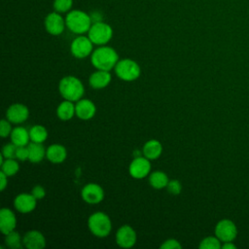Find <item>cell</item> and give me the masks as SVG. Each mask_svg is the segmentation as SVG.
Segmentation results:
<instances>
[{
  "label": "cell",
  "instance_id": "d590c367",
  "mask_svg": "<svg viewBox=\"0 0 249 249\" xmlns=\"http://www.w3.org/2000/svg\"><path fill=\"white\" fill-rule=\"evenodd\" d=\"M8 176L4 173V172H0V181H1V185H0V190L1 191H4L7 187V184H8Z\"/></svg>",
  "mask_w": 249,
  "mask_h": 249
},
{
  "label": "cell",
  "instance_id": "6da1fadb",
  "mask_svg": "<svg viewBox=\"0 0 249 249\" xmlns=\"http://www.w3.org/2000/svg\"><path fill=\"white\" fill-rule=\"evenodd\" d=\"M90 61L92 66L97 70L110 71L115 68L119 61V55L113 48L103 45L93 50L90 54Z\"/></svg>",
  "mask_w": 249,
  "mask_h": 249
},
{
  "label": "cell",
  "instance_id": "e575fe53",
  "mask_svg": "<svg viewBox=\"0 0 249 249\" xmlns=\"http://www.w3.org/2000/svg\"><path fill=\"white\" fill-rule=\"evenodd\" d=\"M31 194H32L33 196L38 200V199H42V198L45 197V196H46V191H45V189H44L42 186L37 185V186H35V187L32 189Z\"/></svg>",
  "mask_w": 249,
  "mask_h": 249
},
{
  "label": "cell",
  "instance_id": "603a6c76",
  "mask_svg": "<svg viewBox=\"0 0 249 249\" xmlns=\"http://www.w3.org/2000/svg\"><path fill=\"white\" fill-rule=\"evenodd\" d=\"M56 115L59 120L61 121H69L71 120L74 115H76L75 112V104L73 101L65 100L62 101L56 108Z\"/></svg>",
  "mask_w": 249,
  "mask_h": 249
},
{
  "label": "cell",
  "instance_id": "4316f807",
  "mask_svg": "<svg viewBox=\"0 0 249 249\" xmlns=\"http://www.w3.org/2000/svg\"><path fill=\"white\" fill-rule=\"evenodd\" d=\"M5 244L11 249H20L23 245L22 237L15 230L5 234Z\"/></svg>",
  "mask_w": 249,
  "mask_h": 249
},
{
  "label": "cell",
  "instance_id": "277c9868",
  "mask_svg": "<svg viewBox=\"0 0 249 249\" xmlns=\"http://www.w3.org/2000/svg\"><path fill=\"white\" fill-rule=\"evenodd\" d=\"M88 227L90 232L97 237H106L112 230L109 216L103 212H95L89 217Z\"/></svg>",
  "mask_w": 249,
  "mask_h": 249
},
{
  "label": "cell",
  "instance_id": "4dcf8cb0",
  "mask_svg": "<svg viewBox=\"0 0 249 249\" xmlns=\"http://www.w3.org/2000/svg\"><path fill=\"white\" fill-rule=\"evenodd\" d=\"M167 192L173 196H177L182 191V185L178 180H170L166 186Z\"/></svg>",
  "mask_w": 249,
  "mask_h": 249
},
{
  "label": "cell",
  "instance_id": "9c48e42d",
  "mask_svg": "<svg viewBox=\"0 0 249 249\" xmlns=\"http://www.w3.org/2000/svg\"><path fill=\"white\" fill-rule=\"evenodd\" d=\"M151 171L150 160L146 157H135L128 166V172L135 179H142L148 176Z\"/></svg>",
  "mask_w": 249,
  "mask_h": 249
},
{
  "label": "cell",
  "instance_id": "f1b7e54d",
  "mask_svg": "<svg viewBox=\"0 0 249 249\" xmlns=\"http://www.w3.org/2000/svg\"><path fill=\"white\" fill-rule=\"evenodd\" d=\"M73 0H53V8L60 14H67L72 10Z\"/></svg>",
  "mask_w": 249,
  "mask_h": 249
},
{
  "label": "cell",
  "instance_id": "7a4b0ae2",
  "mask_svg": "<svg viewBox=\"0 0 249 249\" xmlns=\"http://www.w3.org/2000/svg\"><path fill=\"white\" fill-rule=\"evenodd\" d=\"M66 27L77 35H83L89 30L92 19L91 17L82 10H71L65 17Z\"/></svg>",
  "mask_w": 249,
  "mask_h": 249
},
{
  "label": "cell",
  "instance_id": "7c38bea8",
  "mask_svg": "<svg viewBox=\"0 0 249 249\" xmlns=\"http://www.w3.org/2000/svg\"><path fill=\"white\" fill-rule=\"evenodd\" d=\"M135 231L128 225L122 226L116 233V242L122 248H130L136 242Z\"/></svg>",
  "mask_w": 249,
  "mask_h": 249
},
{
  "label": "cell",
  "instance_id": "836d02e7",
  "mask_svg": "<svg viewBox=\"0 0 249 249\" xmlns=\"http://www.w3.org/2000/svg\"><path fill=\"white\" fill-rule=\"evenodd\" d=\"M160 248L161 249H181L182 245L180 244V242L177 239L169 238V239H166L160 245Z\"/></svg>",
  "mask_w": 249,
  "mask_h": 249
},
{
  "label": "cell",
  "instance_id": "ac0fdd59",
  "mask_svg": "<svg viewBox=\"0 0 249 249\" xmlns=\"http://www.w3.org/2000/svg\"><path fill=\"white\" fill-rule=\"evenodd\" d=\"M111 82L110 71L97 70L90 74L89 78V84L92 89H100L106 88Z\"/></svg>",
  "mask_w": 249,
  "mask_h": 249
},
{
  "label": "cell",
  "instance_id": "8d00e7d4",
  "mask_svg": "<svg viewBox=\"0 0 249 249\" xmlns=\"http://www.w3.org/2000/svg\"><path fill=\"white\" fill-rule=\"evenodd\" d=\"M222 248L223 249H234L235 245L232 244L231 241H227V242H224V244L222 245Z\"/></svg>",
  "mask_w": 249,
  "mask_h": 249
},
{
  "label": "cell",
  "instance_id": "cb8c5ba5",
  "mask_svg": "<svg viewBox=\"0 0 249 249\" xmlns=\"http://www.w3.org/2000/svg\"><path fill=\"white\" fill-rule=\"evenodd\" d=\"M169 179L163 171L157 170L149 175V183L151 187L156 190H161L163 188H166Z\"/></svg>",
  "mask_w": 249,
  "mask_h": 249
},
{
  "label": "cell",
  "instance_id": "9a60e30c",
  "mask_svg": "<svg viewBox=\"0 0 249 249\" xmlns=\"http://www.w3.org/2000/svg\"><path fill=\"white\" fill-rule=\"evenodd\" d=\"M75 112L76 116L79 119L83 121H88L94 117L96 113V107L91 100L87 98H81L80 100L76 101Z\"/></svg>",
  "mask_w": 249,
  "mask_h": 249
},
{
  "label": "cell",
  "instance_id": "5b68a950",
  "mask_svg": "<svg viewBox=\"0 0 249 249\" xmlns=\"http://www.w3.org/2000/svg\"><path fill=\"white\" fill-rule=\"evenodd\" d=\"M116 75L123 81L132 82L139 78L141 74V69L139 64L130 58L121 59L117 62L115 66Z\"/></svg>",
  "mask_w": 249,
  "mask_h": 249
},
{
  "label": "cell",
  "instance_id": "8fae6325",
  "mask_svg": "<svg viewBox=\"0 0 249 249\" xmlns=\"http://www.w3.org/2000/svg\"><path fill=\"white\" fill-rule=\"evenodd\" d=\"M81 196L83 200L89 204H97L103 200L104 191L100 185L96 183H89L83 187Z\"/></svg>",
  "mask_w": 249,
  "mask_h": 249
},
{
  "label": "cell",
  "instance_id": "d6a6232c",
  "mask_svg": "<svg viewBox=\"0 0 249 249\" xmlns=\"http://www.w3.org/2000/svg\"><path fill=\"white\" fill-rule=\"evenodd\" d=\"M29 158V150L27 145L26 146H18L17 147V153H16V159L19 160H26Z\"/></svg>",
  "mask_w": 249,
  "mask_h": 249
},
{
  "label": "cell",
  "instance_id": "484cf974",
  "mask_svg": "<svg viewBox=\"0 0 249 249\" xmlns=\"http://www.w3.org/2000/svg\"><path fill=\"white\" fill-rule=\"evenodd\" d=\"M1 171L4 172L8 177L14 176L19 170V164L16 159H4L1 160Z\"/></svg>",
  "mask_w": 249,
  "mask_h": 249
},
{
  "label": "cell",
  "instance_id": "8992f818",
  "mask_svg": "<svg viewBox=\"0 0 249 249\" xmlns=\"http://www.w3.org/2000/svg\"><path fill=\"white\" fill-rule=\"evenodd\" d=\"M88 37L90 39L93 45L103 46L112 39L113 29L111 25L102 20L92 22L89 30L88 31Z\"/></svg>",
  "mask_w": 249,
  "mask_h": 249
},
{
  "label": "cell",
  "instance_id": "d4e9b609",
  "mask_svg": "<svg viewBox=\"0 0 249 249\" xmlns=\"http://www.w3.org/2000/svg\"><path fill=\"white\" fill-rule=\"evenodd\" d=\"M30 141L35 143H43L48 137V130L41 124H35L29 129Z\"/></svg>",
  "mask_w": 249,
  "mask_h": 249
},
{
  "label": "cell",
  "instance_id": "30bf717a",
  "mask_svg": "<svg viewBox=\"0 0 249 249\" xmlns=\"http://www.w3.org/2000/svg\"><path fill=\"white\" fill-rule=\"evenodd\" d=\"M237 234L234 223L229 219L219 221L215 227V235L223 242L232 241Z\"/></svg>",
  "mask_w": 249,
  "mask_h": 249
},
{
  "label": "cell",
  "instance_id": "e0dca14e",
  "mask_svg": "<svg viewBox=\"0 0 249 249\" xmlns=\"http://www.w3.org/2000/svg\"><path fill=\"white\" fill-rule=\"evenodd\" d=\"M17 219L15 213L9 208H2L0 211V231L5 235L16 229Z\"/></svg>",
  "mask_w": 249,
  "mask_h": 249
},
{
  "label": "cell",
  "instance_id": "44dd1931",
  "mask_svg": "<svg viewBox=\"0 0 249 249\" xmlns=\"http://www.w3.org/2000/svg\"><path fill=\"white\" fill-rule=\"evenodd\" d=\"M10 137L11 142H13L17 146H26L29 144L30 141L29 130H27L23 126H16L15 128H13Z\"/></svg>",
  "mask_w": 249,
  "mask_h": 249
},
{
  "label": "cell",
  "instance_id": "1f68e13d",
  "mask_svg": "<svg viewBox=\"0 0 249 249\" xmlns=\"http://www.w3.org/2000/svg\"><path fill=\"white\" fill-rule=\"evenodd\" d=\"M11 124H12L11 122H9L8 120H5V119H3L1 121V123H0V135H1V137L5 138V137H8L11 134V132L13 130V128L11 126Z\"/></svg>",
  "mask_w": 249,
  "mask_h": 249
},
{
  "label": "cell",
  "instance_id": "5bb4252c",
  "mask_svg": "<svg viewBox=\"0 0 249 249\" xmlns=\"http://www.w3.org/2000/svg\"><path fill=\"white\" fill-rule=\"evenodd\" d=\"M29 110L21 103L12 104L6 111V118L12 124H21L28 119Z\"/></svg>",
  "mask_w": 249,
  "mask_h": 249
},
{
  "label": "cell",
  "instance_id": "4fadbf2b",
  "mask_svg": "<svg viewBox=\"0 0 249 249\" xmlns=\"http://www.w3.org/2000/svg\"><path fill=\"white\" fill-rule=\"evenodd\" d=\"M37 199L33 196L32 194L22 193L18 195L14 199V206L17 211L19 213L27 214L32 212L37 204Z\"/></svg>",
  "mask_w": 249,
  "mask_h": 249
},
{
  "label": "cell",
  "instance_id": "52a82bcc",
  "mask_svg": "<svg viewBox=\"0 0 249 249\" xmlns=\"http://www.w3.org/2000/svg\"><path fill=\"white\" fill-rule=\"evenodd\" d=\"M70 52L76 58H85L93 52V43L88 36L78 35L70 45Z\"/></svg>",
  "mask_w": 249,
  "mask_h": 249
},
{
  "label": "cell",
  "instance_id": "2e32d148",
  "mask_svg": "<svg viewBox=\"0 0 249 249\" xmlns=\"http://www.w3.org/2000/svg\"><path fill=\"white\" fill-rule=\"evenodd\" d=\"M23 246L27 249H43L46 246V238L43 233L36 230L28 231L22 236Z\"/></svg>",
  "mask_w": 249,
  "mask_h": 249
},
{
  "label": "cell",
  "instance_id": "7402d4cb",
  "mask_svg": "<svg viewBox=\"0 0 249 249\" xmlns=\"http://www.w3.org/2000/svg\"><path fill=\"white\" fill-rule=\"evenodd\" d=\"M29 150V158L28 160L33 163H38L46 158L47 149H45L43 143H35L31 142L27 145Z\"/></svg>",
  "mask_w": 249,
  "mask_h": 249
},
{
  "label": "cell",
  "instance_id": "ba28073f",
  "mask_svg": "<svg viewBox=\"0 0 249 249\" xmlns=\"http://www.w3.org/2000/svg\"><path fill=\"white\" fill-rule=\"evenodd\" d=\"M44 26L46 31L53 36H58L60 35L65 27V18L62 17V14L57 13V12H52L47 15L44 20Z\"/></svg>",
  "mask_w": 249,
  "mask_h": 249
},
{
  "label": "cell",
  "instance_id": "d6986e66",
  "mask_svg": "<svg viewBox=\"0 0 249 249\" xmlns=\"http://www.w3.org/2000/svg\"><path fill=\"white\" fill-rule=\"evenodd\" d=\"M67 157V151L63 145L52 144L47 148L46 158L53 163H61Z\"/></svg>",
  "mask_w": 249,
  "mask_h": 249
},
{
  "label": "cell",
  "instance_id": "ffe728a7",
  "mask_svg": "<svg viewBox=\"0 0 249 249\" xmlns=\"http://www.w3.org/2000/svg\"><path fill=\"white\" fill-rule=\"evenodd\" d=\"M142 152H143V156L149 159L150 160H156L160 158V156L162 153V145L159 140L151 139L144 144Z\"/></svg>",
  "mask_w": 249,
  "mask_h": 249
},
{
  "label": "cell",
  "instance_id": "f546056e",
  "mask_svg": "<svg viewBox=\"0 0 249 249\" xmlns=\"http://www.w3.org/2000/svg\"><path fill=\"white\" fill-rule=\"evenodd\" d=\"M17 145H15L13 142L4 145L2 149V156L4 159H16V153H17Z\"/></svg>",
  "mask_w": 249,
  "mask_h": 249
},
{
  "label": "cell",
  "instance_id": "3957f363",
  "mask_svg": "<svg viewBox=\"0 0 249 249\" xmlns=\"http://www.w3.org/2000/svg\"><path fill=\"white\" fill-rule=\"evenodd\" d=\"M58 90L60 95L65 100L78 101L80 100L85 92V88L80 79L75 76H65L58 84Z\"/></svg>",
  "mask_w": 249,
  "mask_h": 249
},
{
  "label": "cell",
  "instance_id": "83f0119b",
  "mask_svg": "<svg viewBox=\"0 0 249 249\" xmlns=\"http://www.w3.org/2000/svg\"><path fill=\"white\" fill-rule=\"evenodd\" d=\"M198 247L200 249H219L222 245L221 240L217 236H207L200 241Z\"/></svg>",
  "mask_w": 249,
  "mask_h": 249
}]
</instances>
